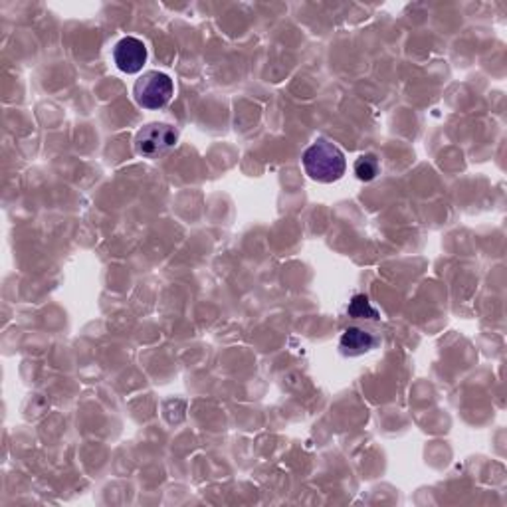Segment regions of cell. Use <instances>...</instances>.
<instances>
[{"label": "cell", "instance_id": "cell-1", "mask_svg": "<svg viewBox=\"0 0 507 507\" xmlns=\"http://www.w3.org/2000/svg\"><path fill=\"white\" fill-rule=\"evenodd\" d=\"M304 167L305 173L317 183H335L345 175L347 161L337 145L320 139L305 149Z\"/></svg>", "mask_w": 507, "mask_h": 507}, {"label": "cell", "instance_id": "cell-2", "mask_svg": "<svg viewBox=\"0 0 507 507\" xmlns=\"http://www.w3.org/2000/svg\"><path fill=\"white\" fill-rule=\"evenodd\" d=\"M173 80L162 72H147L135 82V101L145 109H161L173 98Z\"/></svg>", "mask_w": 507, "mask_h": 507}, {"label": "cell", "instance_id": "cell-3", "mask_svg": "<svg viewBox=\"0 0 507 507\" xmlns=\"http://www.w3.org/2000/svg\"><path fill=\"white\" fill-rule=\"evenodd\" d=\"M177 145V131L165 123H149L135 135V151L141 157L157 159Z\"/></svg>", "mask_w": 507, "mask_h": 507}, {"label": "cell", "instance_id": "cell-4", "mask_svg": "<svg viewBox=\"0 0 507 507\" xmlns=\"http://www.w3.org/2000/svg\"><path fill=\"white\" fill-rule=\"evenodd\" d=\"M114 59L122 72L137 74L143 70L145 62H147V48H145V44L139 38H133V36L122 38L115 44Z\"/></svg>", "mask_w": 507, "mask_h": 507}, {"label": "cell", "instance_id": "cell-5", "mask_svg": "<svg viewBox=\"0 0 507 507\" xmlns=\"http://www.w3.org/2000/svg\"><path fill=\"white\" fill-rule=\"evenodd\" d=\"M376 343L379 341H376L373 333H368L360 328H349L341 337V353L347 357L365 355L376 347Z\"/></svg>", "mask_w": 507, "mask_h": 507}, {"label": "cell", "instance_id": "cell-6", "mask_svg": "<svg viewBox=\"0 0 507 507\" xmlns=\"http://www.w3.org/2000/svg\"><path fill=\"white\" fill-rule=\"evenodd\" d=\"M347 313L353 317V320H371V321H379L381 315L376 309L368 302V297L359 294L353 299H351V304L347 307Z\"/></svg>", "mask_w": 507, "mask_h": 507}, {"label": "cell", "instance_id": "cell-7", "mask_svg": "<svg viewBox=\"0 0 507 507\" xmlns=\"http://www.w3.org/2000/svg\"><path fill=\"white\" fill-rule=\"evenodd\" d=\"M355 175L365 183L379 175V161H376L375 154H363L355 161Z\"/></svg>", "mask_w": 507, "mask_h": 507}]
</instances>
